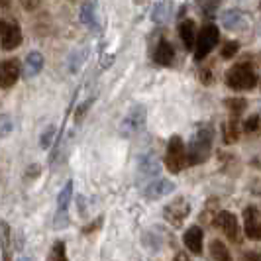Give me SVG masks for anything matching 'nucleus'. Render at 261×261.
Masks as SVG:
<instances>
[{
	"mask_svg": "<svg viewBox=\"0 0 261 261\" xmlns=\"http://www.w3.org/2000/svg\"><path fill=\"white\" fill-rule=\"evenodd\" d=\"M214 142V130L210 126H202L193 134L189 147H187V155H189V165H200L210 157Z\"/></svg>",
	"mask_w": 261,
	"mask_h": 261,
	"instance_id": "1",
	"label": "nucleus"
},
{
	"mask_svg": "<svg viewBox=\"0 0 261 261\" xmlns=\"http://www.w3.org/2000/svg\"><path fill=\"white\" fill-rule=\"evenodd\" d=\"M224 81L234 91H251L257 85V73L251 63L244 61V63H236L234 67H230L226 71Z\"/></svg>",
	"mask_w": 261,
	"mask_h": 261,
	"instance_id": "2",
	"label": "nucleus"
},
{
	"mask_svg": "<svg viewBox=\"0 0 261 261\" xmlns=\"http://www.w3.org/2000/svg\"><path fill=\"white\" fill-rule=\"evenodd\" d=\"M165 165L171 173H181L189 165V155L187 147L181 136H171L167 142V151H165Z\"/></svg>",
	"mask_w": 261,
	"mask_h": 261,
	"instance_id": "3",
	"label": "nucleus"
},
{
	"mask_svg": "<svg viewBox=\"0 0 261 261\" xmlns=\"http://www.w3.org/2000/svg\"><path fill=\"white\" fill-rule=\"evenodd\" d=\"M145 120H147V112H145L144 105H134L126 112V116L122 118V124H120V134L124 138H134L136 134L145 128Z\"/></svg>",
	"mask_w": 261,
	"mask_h": 261,
	"instance_id": "4",
	"label": "nucleus"
},
{
	"mask_svg": "<svg viewBox=\"0 0 261 261\" xmlns=\"http://www.w3.org/2000/svg\"><path fill=\"white\" fill-rule=\"evenodd\" d=\"M218 39H220V30L214 26V24H208L200 30L198 38H196V45H195V59L196 61H202L204 57H208V53L218 45Z\"/></svg>",
	"mask_w": 261,
	"mask_h": 261,
	"instance_id": "5",
	"label": "nucleus"
},
{
	"mask_svg": "<svg viewBox=\"0 0 261 261\" xmlns=\"http://www.w3.org/2000/svg\"><path fill=\"white\" fill-rule=\"evenodd\" d=\"M191 214V204L185 200L183 196H177L175 200H171L169 204L163 208V216L171 226H183V222Z\"/></svg>",
	"mask_w": 261,
	"mask_h": 261,
	"instance_id": "6",
	"label": "nucleus"
},
{
	"mask_svg": "<svg viewBox=\"0 0 261 261\" xmlns=\"http://www.w3.org/2000/svg\"><path fill=\"white\" fill-rule=\"evenodd\" d=\"M212 224H214L216 228H220L230 242H240V240H242V234H240V224H238V218H236L232 212H228V210H220V212H216Z\"/></svg>",
	"mask_w": 261,
	"mask_h": 261,
	"instance_id": "7",
	"label": "nucleus"
},
{
	"mask_svg": "<svg viewBox=\"0 0 261 261\" xmlns=\"http://www.w3.org/2000/svg\"><path fill=\"white\" fill-rule=\"evenodd\" d=\"M71 196H73V181H67L65 187L61 189L59 196H57V212H55V220H53L57 230L65 228L67 224H69V214H67V210H69Z\"/></svg>",
	"mask_w": 261,
	"mask_h": 261,
	"instance_id": "8",
	"label": "nucleus"
},
{
	"mask_svg": "<svg viewBox=\"0 0 261 261\" xmlns=\"http://www.w3.org/2000/svg\"><path fill=\"white\" fill-rule=\"evenodd\" d=\"M0 39H2V49H6V51L16 49L22 43V30L16 22L2 20L0 22Z\"/></svg>",
	"mask_w": 261,
	"mask_h": 261,
	"instance_id": "9",
	"label": "nucleus"
},
{
	"mask_svg": "<svg viewBox=\"0 0 261 261\" xmlns=\"http://www.w3.org/2000/svg\"><path fill=\"white\" fill-rule=\"evenodd\" d=\"M244 230L249 240H261V214L253 204L244 210Z\"/></svg>",
	"mask_w": 261,
	"mask_h": 261,
	"instance_id": "10",
	"label": "nucleus"
},
{
	"mask_svg": "<svg viewBox=\"0 0 261 261\" xmlns=\"http://www.w3.org/2000/svg\"><path fill=\"white\" fill-rule=\"evenodd\" d=\"M20 73H22V67H20L18 59L2 61V65H0V85H2V89L14 87V83L20 79Z\"/></svg>",
	"mask_w": 261,
	"mask_h": 261,
	"instance_id": "11",
	"label": "nucleus"
},
{
	"mask_svg": "<svg viewBox=\"0 0 261 261\" xmlns=\"http://www.w3.org/2000/svg\"><path fill=\"white\" fill-rule=\"evenodd\" d=\"M153 61L161 67H169L175 63V49H173V45L165 38L159 39L155 51H153Z\"/></svg>",
	"mask_w": 261,
	"mask_h": 261,
	"instance_id": "12",
	"label": "nucleus"
},
{
	"mask_svg": "<svg viewBox=\"0 0 261 261\" xmlns=\"http://www.w3.org/2000/svg\"><path fill=\"white\" fill-rule=\"evenodd\" d=\"M173 191H175V185L171 183V181H167V179H157V181H151V183L145 187L144 195L149 200H157L161 196L171 195Z\"/></svg>",
	"mask_w": 261,
	"mask_h": 261,
	"instance_id": "13",
	"label": "nucleus"
},
{
	"mask_svg": "<svg viewBox=\"0 0 261 261\" xmlns=\"http://www.w3.org/2000/svg\"><path fill=\"white\" fill-rule=\"evenodd\" d=\"M183 242L187 249L195 255H200L202 253V230L198 226H191L183 236Z\"/></svg>",
	"mask_w": 261,
	"mask_h": 261,
	"instance_id": "14",
	"label": "nucleus"
},
{
	"mask_svg": "<svg viewBox=\"0 0 261 261\" xmlns=\"http://www.w3.org/2000/svg\"><path fill=\"white\" fill-rule=\"evenodd\" d=\"M179 36H181V41H183L185 49L189 51V49H193L196 45V28H195V22L193 20H183L181 22V26H179Z\"/></svg>",
	"mask_w": 261,
	"mask_h": 261,
	"instance_id": "15",
	"label": "nucleus"
},
{
	"mask_svg": "<svg viewBox=\"0 0 261 261\" xmlns=\"http://www.w3.org/2000/svg\"><path fill=\"white\" fill-rule=\"evenodd\" d=\"M159 173V161H157L155 153H145L140 159V175L145 179H153Z\"/></svg>",
	"mask_w": 261,
	"mask_h": 261,
	"instance_id": "16",
	"label": "nucleus"
},
{
	"mask_svg": "<svg viewBox=\"0 0 261 261\" xmlns=\"http://www.w3.org/2000/svg\"><path fill=\"white\" fill-rule=\"evenodd\" d=\"M240 138V116H232L230 114V120L228 124L224 126V142L226 144H234Z\"/></svg>",
	"mask_w": 261,
	"mask_h": 261,
	"instance_id": "17",
	"label": "nucleus"
},
{
	"mask_svg": "<svg viewBox=\"0 0 261 261\" xmlns=\"http://www.w3.org/2000/svg\"><path fill=\"white\" fill-rule=\"evenodd\" d=\"M41 67H43V57H41V53L34 51L30 53L26 57V75L28 77H36L39 71H41Z\"/></svg>",
	"mask_w": 261,
	"mask_h": 261,
	"instance_id": "18",
	"label": "nucleus"
},
{
	"mask_svg": "<svg viewBox=\"0 0 261 261\" xmlns=\"http://www.w3.org/2000/svg\"><path fill=\"white\" fill-rule=\"evenodd\" d=\"M210 253H212V259L214 261H232V255H230L228 248L224 246L222 242H218V240H214L210 244Z\"/></svg>",
	"mask_w": 261,
	"mask_h": 261,
	"instance_id": "19",
	"label": "nucleus"
},
{
	"mask_svg": "<svg viewBox=\"0 0 261 261\" xmlns=\"http://www.w3.org/2000/svg\"><path fill=\"white\" fill-rule=\"evenodd\" d=\"M244 132L249 134V136L261 134V112L251 114L249 118H246V122H244Z\"/></svg>",
	"mask_w": 261,
	"mask_h": 261,
	"instance_id": "20",
	"label": "nucleus"
},
{
	"mask_svg": "<svg viewBox=\"0 0 261 261\" xmlns=\"http://www.w3.org/2000/svg\"><path fill=\"white\" fill-rule=\"evenodd\" d=\"M224 105H226V108L230 110L232 116H240V114L246 110V105H248V102H246L244 98H226Z\"/></svg>",
	"mask_w": 261,
	"mask_h": 261,
	"instance_id": "21",
	"label": "nucleus"
},
{
	"mask_svg": "<svg viewBox=\"0 0 261 261\" xmlns=\"http://www.w3.org/2000/svg\"><path fill=\"white\" fill-rule=\"evenodd\" d=\"M49 261H69L63 242H55V244H53L51 251H49Z\"/></svg>",
	"mask_w": 261,
	"mask_h": 261,
	"instance_id": "22",
	"label": "nucleus"
},
{
	"mask_svg": "<svg viewBox=\"0 0 261 261\" xmlns=\"http://www.w3.org/2000/svg\"><path fill=\"white\" fill-rule=\"evenodd\" d=\"M53 138H55V126H47L45 132L41 134V140H39V145L43 147V149H47L49 145H51Z\"/></svg>",
	"mask_w": 261,
	"mask_h": 261,
	"instance_id": "23",
	"label": "nucleus"
},
{
	"mask_svg": "<svg viewBox=\"0 0 261 261\" xmlns=\"http://www.w3.org/2000/svg\"><path fill=\"white\" fill-rule=\"evenodd\" d=\"M240 49V43L238 41H228L222 45V59H232L236 53Z\"/></svg>",
	"mask_w": 261,
	"mask_h": 261,
	"instance_id": "24",
	"label": "nucleus"
},
{
	"mask_svg": "<svg viewBox=\"0 0 261 261\" xmlns=\"http://www.w3.org/2000/svg\"><path fill=\"white\" fill-rule=\"evenodd\" d=\"M91 105H92V98H89V100H85L83 105L77 106V110H75V124H81V122H83V118H85V114L89 112Z\"/></svg>",
	"mask_w": 261,
	"mask_h": 261,
	"instance_id": "25",
	"label": "nucleus"
},
{
	"mask_svg": "<svg viewBox=\"0 0 261 261\" xmlns=\"http://www.w3.org/2000/svg\"><path fill=\"white\" fill-rule=\"evenodd\" d=\"M8 242H10V226L2 222V249L8 248Z\"/></svg>",
	"mask_w": 261,
	"mask_h": 261,
	"instance_id": "26",
	"label": "nucleus"
},
{
	"mask_svg": "<svg viewBox=\"0 0 261 261\" xmlns=\"http://www.w3.org/2000/svg\"><path fill=\"white\" fill-rule=\"evenodd\" d=\"M242 261H261V253L259 251H244L242 253Z\"/></svg>",
	"mask_w": 261,
	"mask_h": 261,
	"instance_id": "27",
	"label": "nucleus"
},
{
	"mask_svg": "<svg viewBox=\"0 0 261 261\" xmlns=\"http://www.w3.org/2000/svg\"><path fill=\"white\" fill-rule=\"evenodd\" d=\"M22 2V6L26 8L28 12H32V10H36L39 6V0H20Z\"/></svg>",
	"mask_w": 261,
	"mask_h": 261,
	"instance_id": "28",
	"label": "nucleus"
},
{
	"mask_svg": "<svg viewBox=\"0 0 261 261\" xmlns=\"http://www.w3.org/2000/svg\"><path fill=\"white\" fill-rule=\"evenodd\" d=\"M200 81H202V83H206V85H208L210 81H212V75H210V71H208V69H204V71H200Z\"/></svg>",
	"mask_w": 261,
	"mask_h": 261,
	"instance_id": "29",
	"label": "nucleus"
},
{
	"mask_svg": "<svg viewBox=\"0 0 261 261\" xmlns=\"http://www.w3.org/2000/svg\"><path fill=\"white\" fill-rule=\"evenodd\" d=\"M100 224H102V218H98V220H96L94 224H91V226H87V228H85V232H87V234H89V232H94V228H98Z\"/></svg>",
	"mask_w": 261,
	"mask_h": 261,
	"instance_id": "30",
	"label": "nucleus"
},
{
	"mask_svg": "<svg viewBox=\"0 0 261 261\" xmlns=\"http://www.w3.org/2000/svg\"><path fill=\"white\" fill-rule=\"evenodd\" d=\"M173 261H191V259H189V257H187L185 253H177V255H175V259H173Z\"/></svg>",
	"mask_w": 261,
	"mask_h": 261,
	"instance_id": "31",
	"label": "nucleus"
},
{
	"mask_svg": "<svg viewBox=\"0 0 261 261\" xmlns=\"http://www.w3.org/2000/svg\"><path fill=\"white\" fill-rule=\"evenodd\" d=\"M2 261H10V255H8L6 249H2Z\"/></svg>",
	"mask_w": 261,
	"mask_h": 261,
	"instance_id": "32",
	"label": "nucleus"
},
{
	"mask_svg": "<svg viewBox=\"0 0 261 261\" xmlns=\"http://www.w3.org/2000/svg\"><path fill=\"white\" fill-rule=\"evenodd\" d=\"M18 261H32V259H28V257H20Z\"/></svg>",
	"mask_w": 261,
	"mask_h": 261,
	"instance_id": "33",
	"label": "nucleus"
}]
</instances>
